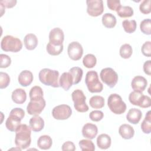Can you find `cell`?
Wrapping results in <instances>:
<instances>
[{"label": "cell", "mask_w": 151, "mask_h": 151, "mask_svg": "<svg viewBox=\"0 0 151 151\" xmlns=\"http://www.w3.org/2000/svg\"><path fill=\"white\" fill-rule=\"evenodd\" d=\"M31 129L26 124H19L15 130V143L21 149L28 148L31 144Z\"/></svg>", "instance_id": "6da1fadb"}, {"label": "cell", "mask_w": 151, "mask_h": 151, "mask_svg": "<svg viewBox=\"0 0 151 151\" xmlns=\"http://www.w3.org/2000/svg\"><path fill=\"white\" fill-rule=\"evenodd\" d=\"M59 72L50 68H43L38 74V78L41 83L54 88L60 87L58 83Z\"/></svg>", "instance_id": "7a4b0ae2"}, {"label": "cell", "mask_w": 151, "mask_h": 151, "mask_svg": "<svg viewBox=\"0 0 151 151\" xmlns=\"http://www.w3.org/2000/svg\"><path fill=\"white\" fill-rule=\"evenodd\" d=\"M85 83L88 90L92 93H100L103 89V84L99 81V76L96 71L91 70L87 73Z\"/></svg>", "instance_id": "3957f363"}, {"label": "cell", "mask_w": 151, "mask_h": 151, "mask_svg": "<svg viewBox=\"0 0 151 151\" xmlns=\"http://www.w3.org/2000/svg\"><path fill=\"white\" fill-rule=\"evenodd\" d=\"M1 48L4 51L17 52L22 48L21 41L12 35H6L1 40Z\"/></svg>", "instance_id": "277c9868"}, {"label": "cell", "mask_w": 151, "mask_h": 151, "mask_svg": "<svg viewBox=\"0 0 151 151\" xmlns=\"http://www.w3.org/2000/svg\"><path fill=\"white\" fill-rule=\"evenodd\" d=\"M107 105L110 110L116 114H122L126 110V104L121 96L116 93L110 94L107 99Z\"/></svg>", "instance_id": "5b68a950"}, {"label": "cell", "mask_w": 151, "mask_h": 151, "mask_svg": "<svg viewBox=\"0 0 151 151\" xmlns=\"http://www.w3.org/2000/svg\"><path fill=\"white\" fill-rule=\"evenodd\" d=\"M71 97L74 102V107L77 111L84 113L88 110V106L86 103V97L82 90H75L71 94Z\"/></svg>", "instance_id": "8992f818"}, {"label": "cell", "mask_w": 151, "mask_h": 151, "mask_svg": "<svg viewBox=\"0 0 151 151\" xmlns=\"http://www.w3.org/2000/svg\"><path fill=\"white\" fill-rule=\"evenodd\" d=\"M129 101L134 106H139L142 108H147L150 107V97L144 95L142 92L133 91L129 96Z\"/></svg>", "instance_id": "52a82bcc"}, {"label": "cell", "mask_w": 151, "mask_h": 151, "mask_svg": "<svg viewBox=\"0 0 151 151\" xmlns=\"http://www.w3.org/2000/svg\"><path fill=\"white\" fill-rule=\"evenodd\" d=\"M101 81L109 87H114L118 81V74L111 68L107 67L103 68L100 73Z\"/></svg>", "instance_id": "ba28073f"}, {"label": "cell", "mask_w": 151, "mask_h": 151, "mask_svg": "<svg viewBox=\"0 0 151 151\" xmlns=\"http://www.w3.org/2000/svg\"><path fill=\"white\" fill-rule=\"evenodd\" d=\"M87 12L91 17H98L104 11L103 1L102 0H87Z\"/></svg>", "instance_id": "9c48e42d"}, {"label": "cell", "mask_w": 151, "mask_h": 151, "mask_svg": "<svg viewBox=\"0 0 151 151\" xmlns=\"http://www.w3.org/2000/svg\"><path fill=\"white\" fill-rule=\"evenodd\" d=\"M71 108L67 104L57 106L52 110V116L57 120H66L71 116Z\"/></svg>", "instance_id": "30bf717a"}, {"label": "cell", "mask_w": 151, "mask_h": 151, "mask_svg": "<svg viewBox=\"0 0 151 151\" xmlns=\"http://www.w3.org/2000/svg\"><path fill=\"white\" fill-rule=\"evenodd\" d=\"M67 52L70 58L74 61H78L83 54V48L78 42L73 41L68 46Z\"/></svg>", "instance_id": "8fae6325"}, {"label": "cell", "mask_w": 151, "mask_h": 151, "mask_svg": "<svg viewBox=\"0 0 151 151\" xmlns=\"http://www.w3.org/2000/svg\"><path fill=\"white\" fill-rule=\"evenodd\" d=\"M45 105L46 102L44 98L38 101L30 100L27 106V111L30 115L37 116L42 111Z\"/></svg>", "instance_id": "7c38bea8"}, {"label": "cell", "mask_w": 151, "mask_h": 151, "mask_svg": "<svg viewBox=\"0 0 151 151\" xmlns=\"http://www.w3.org/2000/svg\"><path fill=\"white\" fill-rule=\"evenodd\" d=\"M64 40V34L63 31L58 28L52 29L49 33V42L54 45H63Z\"/></svg>", "instance_id": "4fadbf2b"}, {"label": "cell", "mask_w": 151, "mask_h": 151, "mask_svg": "<svg viewBox=\"0 0 151 151\" xmlns=\"http://www.w3.org/2000/svg\"><path fill=\"white\" fill-rule=\"evenodd\" d=\"M147 85V80L143 76H135L132 80L131 86L132 89L137 92H143Z\"/></svg>", "instance_id": "5bb4252c"}, {"label": "cell", "mask_w": 151, "mask_h": 151, "mask_svg": "<svg viewBox=\"0 0 151 151\" xmlns=\"http://www.w3.org/2000/svg\"><path fill=\"white\" fill-rule=\"evenodd\" d=\"M22 119L18 116L11 113L5 122L6 129L11 132H15L18 126L21 124Z\"/></svg>", "instance_id": "9a60e30c"}, {"label": "cell", "mask_w": 151, "mask_h": 151, "mask_svg": "<svg viewBox=\"0 0 151 151\" xmlns=\"http://www.w3.org/2000/svg\"><path fill=\"white\" fill-rule=\"evenodd\" d=\"M98 128L94 124L87 123L85 124L82 128L83 136L87 139H93L97 134Z\"/></svg>", "instance_id": "2e32d148"}, {"label": "cell", "mask_w": 151, "mask_h": 151, "mask_svg": "<svg viewBox=\"0 0 151 151\" xmlns=\"http://www.w3.org/2000/svg\"><path fill=\"white\" fill-rule=\"evenodd\" d=\"M33 79V74L32 72L29 70L22 71L18 77V81L19 84L23 87H27L30 85L32 83Z\"/></svg>", "instance_id": "e0dca14e"}, {"label": "cell", "mask_w": 151, "mask_h": 151, "mask_svg": "<svg viewBox=\"0 0 151 151\" xmlns=\"http://www.w3.org/2000/svg\"><path fill=\"white\" fill-rule=\"evenodd\" d=\"M60 86L64 90L68 91L73 84V78L70 72L63 73L60 77Z\"/></svg>", "instance_id": "ac0fdd59"}, {"label": "cell", "mask_w": 151, "mask_h": 151, "mask_svg": "<svg viewBox=\"0 0 151 151\" xmlns=\"http://www.w3.org/2000/svg\"><path fill=\"white\" fill-rule=\"evenodd\" d=\"M29 124L31 130L35 132H40L44 127V121L43 119L38 115L31 117L29 121Z\"/></svg>", "instance_id": "d6986e66"}, {"label": "cell", "mask_w": 151, "mask_h": 151, "mask_svg": "<svg viewBox=\"0 0 151 151\" xmlns=\"http://www.w3.org/2000/svg\"><path fill=\"white\" fill-rule=\"evenodd\" d=\"M142 117V113L140 110L136 108L130 109L126 115L127 121L132 124H137Z\"/></svg>", "instance_id": "ffe728a7"}, {"label": "cell", "mask_w": 151, "mask_h": 151, "mask_svg": "<svg viewBox=\"0 0 151 151\" xmlns=\"http://www.w3.org/2000/svg\"><path fill=\"white\" fill-rule=\"evenodd\" d=\"M11 98L15 103L21 104L27 100V93L22 88H16L12 91Z\"/></svg>", "instance_id": "44dd1931"}, {"label": "cell", "mask_w": 151, "mask_h": 151, "mask_svg": "<svg viewBox=\"0 0 151 151\" xmlns=\"http://www.w3.org/2000/svg\"><path fill=\"white\" fill-rule=\"evenodd\" d=\"M119 133L124 139H130L134 134L133 127L128 124H122L119 129Z\"/></svg>", "instance_id": "7402d4cb"}, {"label": "cell", "mask_w": 151, "mask_h": 151, "mask_svg": "<svg viewBox=\"0 0 151 151\" xmlns=\"http://www.w3.org/2000/svg\"><path fill=\"white\" fill-rule=\"evenodd\" d=\"M38 38L34 34H28L24 38V43L25 48L28 50H34L38 45Z\"/></svg>", "instance_id": "603a6c76"}, {"label": "cell", "mask_w": 151, "mask_h": 151, "mask_svg": "<svg viewBox=\"0 0 151 151\" xmlns=\"http://www.w3.org/2000/svg\"><path fill=\"white\" fill-rule=\"evenodd\" d=\"M111 139L107 134H101L97 138V146L101 149H107L111 146Z\"/></svg>", "instance_id": "cb8c5ba5"}, {"label": "cell", "mask_w": 151, "mask_h": 151, "mask_svg": "<svg viewBox=\"0 0 151 151\" xmlns=\"http://www.w3.org/2000/svg\"><path fill=\"white\" fill-rule=\"evenodd\" d=\"M52 144L51 137L48 135L41 136L37 140L38 147L42 150H47L51 148Z\"/></svg>", "instance_id": "d4e9b609"}, {"label": "cell", "mask_w": 151, "mask_h": 151, "mask_svg": "<svg viewBox=\"0 0 151 151\" xmlns=\"http://www.w3.org/2000/svg\"><path fill=\"white\" fill-rule=\"evenodd\" d=\"M103 25L107 28H114L117 22L116 18L115 16L111 13L104 14L101 18Z\"/></svg>", "instance_id": "484cf974"}, {"label": "cell", "mask_w": 151, "mask_h": 151, "mask_svg": "<svg viewBox=\"0 0 151 151\" xmlns=\"http://www.w3.org/2000/svg\"><path fill=\"white\" fill-rule=\"evenodd\" d=\"M44 93L41 87L35 86L32 87L29 93V96L30 100L32 101H38L43 99Z\"/></svg>", "instance_id": "4316f807"}, {"label": "cell", "mask_w": 151, "mask_h": 151, "mask_svg": "<svg viewBox=\"0 0 151 151\" xmlns=\"http://www.w3.org/2000/svg\"><path fill=\"white\" fill-rule=\"evenodd\" d=\"M141 129L145 134L151 132V111L149 110L145 115V117L141 123Z\"/></svg>", "instance_id": "83f0119b"}, {"label": "cell", "mask_w": 151, "mask_h": 151, "mask_svg": "<svg viewBox=\"0 0 151 151\" xmlns=\"http://www.w3.org/2000/svg\"><path fill=\"white\" fill-rule=\"evenodd\" d=\"M68 72L73 77V84H77L80 82L83 74V71L80 67H73L70 69Z\"/></svg>", "instance_id": "f1b7e54d"}, {"label": "cell", "mask_w": 151, "mask_h": 151, "mask_svg": "<svg viewBox=\"0 0 151 151\" xmlns=\"http://www.w3.org/2000/svg\"><path fill=\"white\" fill-rule=\"evenodd\" d=\"M89 104L93 109H101L104 106V99L100 96H94L90 98Z\"/></svg>", "instance_id": "f546056e"}, {"label": "cell", "mask_w": 151, "mask_h": 151, "mask_svg": "<svg viewBox=\"0 0 151 151\" xmlns=\"http://www.w3.org/2000/svg\"><path fill=\"white\" fill-rule=\"evenodd\" d=\"M122 26L125 32L129 34L134 32L137 27V24L135 20L125 19L122 22Z\"/></svg>", "instance_id": "4dcf8cb0"}, {"label": "cell", "mask_w": 151, "mask_h": 151, "mask_svg": "<svg viewBox=\"0 0 151 151\" xmlns=\"http://www.w3.org/2000/svg\"><path fill=\"white\" fill-rule=\"evenodd\" d=\"M117 15L121 18H129L133 15V9L130 6H121L117 10Z\"/></svg>", "instance_id": "1f68e13d"}, {"label": "cell", "mask_w": 151, "mask_h": 151, "mask_svg": "<svg viewBox=\"0 0 151 151\" xmlns=\"http://www.w3.org/2000/svg\"><path fill=\"white\" fill-rule=\"evenodd\" d=\"M96 57L92 54H88L86 55L83 59V64L87 68H93L96 65Z\"/></svg>", "instance_id": "d6a6232c"}, {"label": "cell", "mask_w": 151, "mask_h": 151, "mask_svg": "<svg viewBox=\"0 0 151 151\" xmlns=\"http://www.w3.org/2000/svg\"><path fill=\"white\" fill-rule=\"evenodd\" d=\"M133 53V49L132 46L129 44H123L119 50V54L122 58L124 59L129 58Z\"/></svg>", "instance_id": "836d02e7"}, {"label": "cell", "mask_w": 151, "mask_h": 151, "mask_svg": "<svg viewBox=\"0 0 151 151\" xmlns=\"http://www.w3.org/2000/svg\"><path fill=\"white\" fill-rule=\"evenodd\" d=\"M63 44L57 46L48 42L46 47V50L49 54L55 56L60 54L63 50Z\"/></svg>", "instance_id": "e575fe53"}, {"label": "cell", "mask_w": 151, "mask_h": 151, "mask_svg": "<svg viewBox=\"0 0 151 151\" xmlns=\"http://www.w3.org/2000/svg\"><path fill=\"white\" fill-rule=\"evenodd\" d=\"M80 148L83 151H94L95 150V146L93 142L90 140L83 139L78 143Z\"/></svg>", "instance_id": "d590c367"}, {"label": "cell", "mask_w": 151, "mask_h": 151, "mask_svg": "<svg viewBox=\"0 0 151 151\" xmlns=\"http://www.w3.org/2000/svg\"><path fill=\"white\" fill-rule=\"evenodd\" d=\"M140 31L146 35L151 34V21L150 19H145L140 24Z\"/></svg>", "instance_id": "8d00e7d4"}, {"label": "cell", "mask_w": 151, "mask_h": 151, "mask_svg": "<svg viewBox=\"0 0 151 151\" xmlns=\"http://www.w3.org/2000/svg\"><path fill=\"white\" fill-rule=\"evenodd\" d=\"M10 83V77L9 75L4 72H0V88H6Z\"/></svg>", "instance_id": "74e56055"}, {"label": "cell", "mask_w": 151, "mask_h": 151, "mask_svg": "<svg viewBox=\"0 0 151 151\" xmlns=\"http://www.w3.org/2000/svg\"><path fill=\"white\" fill-rule=\"evenodd\" d=\"M139 10L143 14H148L150 13V0L143 1L139 5Z\"/></svg>", "instance_id": "f35d334b"}, {"label": "cell", "mask_w": 151, "mask_h": 151, "mask_svg": "<svg viewBox=\"0 0 151 151\" xmlns=\"http://www.w3.org/2000/svg\"><path fill=\"white\" fill-rule=\"evenodd\" d=\"M104 117V113L100 110H93L89 114L90 119L93 122H99Z\"/></svg>", "instance_id": "ab89813d"}, {"label": "cell", "mask_w": 151, "mask_h": 151, "mask_svg": "<svg viewBox=\"0 0 151 151\" xmlns=\"http://www.w3.org/2000/svg\"><path fill=\"white\" fill-rule=\"evenodd\" d=\"M0 60H1V64H0V67L1 68H5L8 67L11 64V58L4 54H0Z\"/></svg>", "instance_id": "60d3db41"}, {"label": "cell", "mask_w": 151, "mask_h": 151, "mask_svg": "<svg viewBox=\"0 0 151 151\" xmlns=\"http://www.w3.org/2000/svg\"><path fill=\"white\" fill-rule=\"evenodd\" d=\"M141 51L145 56L150 57L151 55V42L150 41H146L142 45Z\"/></svg>", "instance_id": "b9f144b4"}, {"label": "cell", "mask_w": 151, "mask_h": 151, "mask_svg": "<svg viewBox=\"0 0 151 151\" xmlns=\"http://www.w3.org/2000/svg\"><path fill=\"white\" fill-rule=\"evenodd\" d=\"M107 4L110 9L116 11L121 6L120 1L119 0H107Z\"/></svg>", "instance_id": "7bdbcfd3"}, {"label": "cell", "mask_w": 151, "mask_h": 151, "mask_svg": "<svg viewBox=\"0 0 151 151\" xmlns=\"http://www.w3.org/2000/svg\"><path fill=\"white\" fill-rule=\"evenodd\" d=\"M17 1L14 0H3L0 1L1 6H2L4 8H11L15 6Z\"/></svg>", "instance_id": "ee69618b"}, {"label": "cell", "mask_w": 151, "mask_h": 151, "mask_svg": "<svg viewBox=\"0 0 151 151\" xmlns=\"http://www.w3.org/2000/svg\"><path fill=\"white\" fill-rule=\"evenodd\" d=\"M61 150L63 151L65 150H71L74 151L76 150V146L73 142L71 141H67L64 142L61 147Z\"/></svg>", "instance_id": "f6af8a7d"}, {"label": "cell", "mask_w": 151, "mask_h": 151, "mask_svg": "<svg viewBox=\"0 0 151 151\" xmlns=\"http://www.w3.org/2000/svg\"><path fill=\"white\" fill-rule=\"evenodd\" d=\"M143 69L145 74L148 76L151 75V60H147L144 63Z\"/></svg>", "instance_id": "bcb514c9"}]
</instances>
